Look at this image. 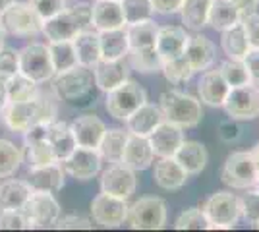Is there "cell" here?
Instances as JSON below:
<instances>
[{
  "instance_id": "d6986e66",
  "label": "cell",
  "mask_w": 259,
  "mask_h": 232,
  "mask_svg": "<svg viewBox=\"0 0 259 232\" xmlns=\"http://www.w3.org/2000/svg\"><path fill=\"white\" fill-rule=\"evenodd\" d=\"M153 159H155V153H153L149 137L138 135V133H128L120 163L130 166L132 170H147L153 165Z\"/></svg>"
},
{
  "instance_id": "bcb514c9",
  "label": "cell",
  "mask_w": 259,
  "mask_h": 232,
  "mask_svg": "<svg viewBox=\"0 0 259 232\" xmlns=\"http://www.w3.org/2000/svg\"><path fill=\"white\" fill-rule=\"evenodd\" d=\"M240 199V211H242V219L248 224H255L259 222V192H246Z\"/></svg>"
},
{
  "instance_id": "f1b7e54d",
  "label": "cell",
  "mask_w": 259,
  "mask_h": 232,
  "mask_svg": "<svg viewBox=\"0 0 259 232\" xmlns=\"http://www.w3.org/2000/svg\"><path fill=\"white\" fill-rule=\"evenodd\" d=\"M74 49H76L77 64L93 68L101 60L99 31H95V29H83L81 33H77L76 39H74Z\"/></svg>"
},
{
  "instance_id": "3957f363",
  "label": "cell",
  "mask_w": 259,
  "mask_h": 232,
  "mask_svg": "<svg viewBox=\"0 0 259 232\" xmlns=\"http://www.w3.org/2000/svg\"><path fill=\"white\" fill-rule=\"evenodd\" d=\"M159 107H161L164 120L172 122L180 128H195L201 118H203V107L201 101L195 99L194 95L184 93V91H164L159 99Z\"/></svg>"
},
{
  "instance_id": "4316f807",
  "label": "cell",
  "mask_w": 259,
  "mask_h": 232,
  "mask_svg": "<svg viewBox=\"0 0 259 232\" xmlns=\"http://www.w3.org/2000/svg\"><path fill=\"white\" fill-rule=\"evenodd\" d=\"M164 120L161 107L153 105V103H143L138 111L134 112L126 120V130L130 133H138V135H147Z\"/></svg>"
},
{
  "instance_id": "1f68e13d",
  "label": "cell",
  "mask_w": 259,
  "mask_h": 232,
  "mask_svg": "<svg viewBox=\"0 0 259 232\" xmlns=\"http://www.w3.org/2000/svg\"><path fill=\"white\" fill-rule=\"evenodd\" d=\"M33 190L25 180H6L0 184V211L22 209Z\"/></svg>"
},
{
  "instance_id": "484cf974",
  "label": "cell",
  "mask_w": 259,
  "mask_h": 232,
  "mask_svg": "<svg viewBox=\"0 0 259 232\" xmlns=\"http://www.w3.org/2000/svg\"><path fill=\"white\" fill-rule=\"evenodd\" d=\"M47 142L53 147L56 159L62 163L64 159H68L72 151L77 147L74 132H72V126L64 120H54L49 124V130H47Z\"/></svg>"
},
{
  "instance_id": "d590c367",
  "label": "cell",
  "mask_w": 259,
  "mask_h": 232,
  "mask_svg": "<svg viewBox=\"0 0 259 232\" xmlns=\"http://www.w3.org/2000/svg\"><path fill=\"white\" fill-rule=\"evenodd\" d=\"M128 130H122V128L105 130V135H103V140H101V144L97 147L103 161H108L110 165L122 161V153H124V145H126V140H128Z\"/></svg>"
},
{
  "instance_id": "e0dca14e",
  "label": "cell",
  "mask_w": 259,
  "mask_h": 232,
  "mask_svg": "<svg viewBox=\"0 0 259 232\" xmlns=\"http://www.w3.org/2000/svg\"><path fill=\"white\" fill-rule=\"evenodd\" d=\"M93 70V77H95V85L101 91L108 93L110 89L118 87L120 83H124L130 77V64L128 58H118V60H105L101 58Z\"/></svg>"
},
{
  "instance_id": "6da1fadb",
  "label": "cell",
  "mask_w": 259,
  "mask_h": 232,
  "mask_svg": "<svg viewBox=\"0 0 259 232\" xmlns=\"http://www.w3.org/2000/svg\"><path fill=\"white\" fill-rule=\"evenodd\" d=\"M58 107L56 101L47 95L43 91H39L33 99L20 101V103H12L8 101L6 107L0 112V118L4 122V126L12 132H27L33 124H51L56 120Z\"/></svg>"
},
{
  "instance_id": "11a10c76",
  "label": "cell",
  "mask_w": 259,
  "mask_h": 232,
  "mask_svg": "<svg viewBox=\"0 0 259 232\" xmlns=\"http://www.w3.org/2000/svg\"><path fill=\"white\" fill-rule=\"evenodd\" d=\"M244 62L248 66L251 83L259 85V49H249L248 55L244 56Z\"/></svg>"
},
{
  "instance_id": "8992f818",
  "label": "cell",
  "mask_w": 259,
  "mask_h": 232,
  "mask_svg": "<svg viewBox=\"0 0 259 232\" xmlns=\"http://www.w3.org/2000/svg\"><path fill=\"white\" fill-rule=\"evenodd\" d=\"M203 213L209 221V230H228L234 228L242 219L240 199L230 192H215L203 203Z\"/></svg>"
},
{
  "instance_id": "7402d4cb",
  "label": "cell",
  "mask_w": 259,
  "mask_h": 232,
  "mask_svg": "<svg viewBox=\"0 0 259 232\" xmlns=\"http://www.w3.org/2000/svg\"><path fill=\"white\" fill-rule=\"evenodd\" d=\"M188 41H190V35L186 33L184 27L164 25V27H159L155 49H157V53H159L162 62H166V60L182 56L186 47H188Z\"/></svg>"
},
{
  "instance_id": "603a6c76",
  "label": "cell",
  "mask_w": 259,
  "mask_h": 232,
  "mask_svg": "<svg viewBox=\"0 0 259 232\" xmlns=\"http://www.w3.org/2000/svg\"><path fill=\"white\" fill-rule=\"evenodd\" d=\"M190 174L184 170L180 163L174 159V157H164V159H159L155 163V168H153V180L155 184L161 190H166V192H174V190H180L186 186Z\"/></svg>"
},
{
  "instance_id": "d6a6232c",
  "label": "cell",
  "mask_w": 259,
  "mask_h": 232,
  "mask_svg": "<svg viewBox=\"0 0 259 232\" xmlns=\"http://www.w3.org/2000/svg\"><path fill=\"white\" fill-rule=\"evenodd\" d=\"M126 33H128L130 51L132 49H155L157 33H159V23L149 20H140V22L126 23Z\"/></svg>"
},
{
  "instance_id": "d4e9b609",
  "label": "cell",
  "mask_w": 259,
  "mask_h": 232,
  "mask_svg": "<svg viewBox=\"0 0 259 232\" xmlns=\"http://www.w3.org/2000/svg\"><path fill=\"white\" fill-rule=\"evenodd\" d=\"M184 58L190 62L194 74L205 72L207 68H211V64L215 62L217 47L211 39H207L203 35H194L188 41V47L184 51Z\"/></svg>"
},
{
  "instance_id": "ee69618b",
  "label": "cell",
  "mask_w": 259,
  "mask_h": 232,
  "mask_svg": "<svg viewBox=\"0 0 259 232\" xmlns=\"http://www.w3.org/2000/svg\"><path fill=\"white\" fill-rule=\"evenodd\" d=\"M161 72L162 76L166 77V81H170V83H184V81L192 79V76H194V70L190 66V62L184 58V55L162 62Z\"/></svg>"
},
{
  "instance_id": "8fae6325",
  "label": "cell",
  "mask_w": 259,
  "mask_h": 232,
  "mask_svg": "<svg viewBox=\"0 0 259 232\" xmlns=\"http://www.w3.org/2000/svg\"><path fill=\"white\" fill-rule=\"evenodd\" d=\"M22 211L27 217L31 228H54L56 221L62 215L58 201L49 192H33Z\"/></svg>"
},
{
  "instance_id": "8d00e7d4",
  "label": "cell",
  "mask_w": 259,
  "mask_h": 232,
  "mask_svg": "<svg viewBox=\"0 0 259 232\" xmlns=\"http://www.w3.org/2000/svg\"><path fill=\"white\" fill-rule=\"evenodd\" d=\"M39 93V83L33 81L31 77L23 76L22 72L14 74L6 79V95L12 103H20V101H29Z\"/></svg>"
},
{
  "instance_id": "74e56055",
  "label": "cell",
  "mask_w": 259,
  "mask_h": 232,
  "mask_svg": "<svg viewBox=\"0 0 259 232\" xmlns=\"http://www.w3.org/2000/svg\"><path fill=\"white\" fill-rule=\"evenodd\" d=\"M128 64L132 70L140 74H151V72H161L162 60L157 49H132L128 53Z\"/></svg>"
},
{
  "instance_id": "ab89813d",
  "label": "cell",
  "mask_w": 259,
  "mask_h": 232,
  "mask_svg": "<svg viewBox=\"0 0 259 232\" xmlns=\"http://www.w3.org/2000/svg\"><path fill=\"white\" fill-rule=\"evenodd\" d=\"M23 163V151L8 140H0V178L16 174Z\"/></svg>"
},
{
  "instance_id": "f5cc1de1",
  "label": "cell",
  "mask_w": 259,
  "mask_h": 232,
  "mask_svg": "<svg viewBox=\"0 0 259 232\" xmlns=\"http://www.w3.org/2000/svg\"><path fill=\"white\" fill-rule=\"evenodd\" d=\"M242 25H244L249 47L259 49V12H253V14H248L246 18H242Z\"/></svg>"
},
{
  "instance_id": "ac0fdd59",
  "label": "cell",
  "mask_w": 259,
  "mask_h": 232,
  "mask_svg": "<svg viewBox=\"0 0 259 232\" xmlns=\"http://www.w3.org/2000/svg\"><path fill=\"white\" fill-rule=\"evenodd\" d=\"M64 176L66 170L60 161H56L53 165L35 166L29 168L25 182L31 186L33 192H49V194H56L64 188Z\"/></svg>"
},
{
  "instance_id": "60d3db41",
  "label": "cell",
  "mask_w": 259,
  "mask_h": 232,
  "mask_svg": "<svg viewBox=\"0 0 259 232\" xmlns=\"http://www.w3.org/2000/svg\"><path fill=\"white\" fill-rule=\"evenodd\" d=\"M27 147V165L29 168L35 166H45L56 163V155H54L53 147L47 140H35V142H25Z\"/></svg>"
},
{
  "instance_id": "f907efd6",
  "label": "cell",
  "mask_w": 259,
  "mask_h": 232,
  "mask_svg": "<svg viewBox=\"0 0 259 232\" xmlns=\"http://www.w3.org/2000/svg\"><path fill=\"white\" fill-rule=\"evenodd\" d=\"M29 4L37 10V14L43 20L53 18V16H56L58 12H62L66 8V0H29Z\"/></svg>"
},
{
  "instance_id": "91938a15",
  "label": "cell",
  "mask_w": 259,
  "mask_h": 232,
  "mask_svg": "<svg viewBox=\"0 0 259 232\" xmlns=\"http://www.w3.org/2000/svg\"><path fill=\"white\" fill-rule=\"evenodd\" d=\"M14 2H16V0H0V14L8 10V8H10Z\"/></svg>"
},
{
  "instance_id": "e575fe53",
  "label": "cell",
  "mask_w": 259,
  "mask_h": 232,
  "mask_svg": "<svg viewBox=\"0 0 259 232\" xmlns=\"http://www.w3.org/2000/svg\"><path fill=\"white\" fill-rule=\"evenodd\" d=\"M211 2L213 0H184L182 8L178 12L184 25L192 31H201L207 25Z\"/></svg>"
},
{
  "instance_id": "94428289",
  "label": "cell",
  "mask_w": 259,
  "mask_h": 232,
  "mask_svg": "<svg viewBox=\"0 0 259 232\" xmlns=\"http://www.w3.org/2000/svg\"><path fill=\"white\" fill-rule=\"evenodd\" d=\"M4 39H6V31H4V27H2V23H0V49L4 47Z\"/></svg>"
},
{
  "instance_id": "c3c4849f",
  "label": "cell",
  "mask_w": 259,
  "mask_h": 232,
  "mask_svg": "<svg viewBox=\"0 0 259 232\" xmlns=\"http://www.w3.org/2000/svg\"><path fill=\"white\" fill-rule=\"evenodd\" d=\"M20 72V62H18V53L14 49L2 47L0 49V76L10 77Z\"/></svg>"
},
{
  "instance_id": "f35d334b",
  "label": "cell",
  "mask_w": 259,
  "mask_h": 232,
  "mask_svg": "<svg viewBox=\"0 0 259 232\" xmlns=\"http://www.w3.org/2000/svg\"><path fill=\"white\" fill-rule=\"evenodd\" d=\"M49 51H51V58H53V66L56 74L77 66L74 41H54V43H49Z\"/></svg>"
},
{
  "instance_id": "f6af8a7d",
  "label": "cell",
  "mask_w": 259,
  "mask_h": 232,
  "mask_svg": "<svg viewBox=\"0 0 259 232\" xmlns=\"http://www.w3.org/2000/svg\"><path fill=\"white\" fill-rule=\"evenodd\" d=\"M120 4H122V10H124L126 23L149 20L155 14L151 6V0H120Z\"/></svg>"
},
{
  "instance_id": "680465c9",
  "label": "cell",
  "mask_w": 259,
  "mask_h": 232,
  "mask_svg": "<svg viewBox=\"0 0 259 232\" xmlns=\"http://www.w3.org/2000/svg\"><path fill=\"white\" fill-rule=\"evenodd\" d=\"M251 153V159H253V163H255V168H257V174H259V144L249 151Z\"/></svg>"
},
{
  "instance_id": "b9f144b4",
  "label": "cell",
  "mask_w": 259,
  "mask_h": 232,
  "mask_svg": "<svg viewBox=\"0 0 259 232\" xmlns=\"http://www.w3.org/2000/svg\"><path fill=\"white\" fill-rule=\"evenodd\" d=\"M219 70H221V74H223V77L227 79V83L230 85V87H240V85H248V83H251L248 66H246L244 60L228 58V60H225V62L219 66Z\"/></svg>"
},
{
  "instance_id": "277c9868",
  "label": "cell",
  "mask_w": 259,
  "mask_h": 232,
  "mask_svg": "<svg viewBox=\"0 0 259 232\" xmlns=\"http://www.w3.org/2000/svg\"><path fill=\"white\" fill-rule=\"evenodd\" d=\"M143 103H147V91L138 81L128 77L124 83H120L118 87L110 89L107 93L105 109L112 118L126 122Z\"/></svg>"
},
{
  "instance_id": "83f0119b",
  "label": "cell",
  "mask_w": 259,
  "mask_h": 232,
  "mask_svg": "<svg viewBox=\"0 0 259 232\" xmlns=\"http://www.w3.org/2000/svg\"><path fill=\"white\" fill-rule=\"evenodd\" d=\"M174 159L180 163V166H182L190 176H194V174H199L207 166L209 153H207V149L203 144L184 140V144L180 145L178 151L174 153Z\"/></svg>"
},
{
  "instance_id": "9c48e42d",
  "label": "cell",
  "mask_w": 259,
  "mask_h": 232,
  "mask_svg": "<svg viewBox=\"0 0 259 232\" xmlns=\"http://www.w3.org/2000/svg\"><path fill=\"white\" fill-rule=\"evenodd\" d=\"M18 62H20V72L23 76L31 77L37 83H47L54 77V66L49 44L31 43L18 51Z\"/></svg>"
},
{
  "instance_id": "5b68a950",
  "label": "cell",
  "mask_w": 259,
  "mask_h": 232,
  "mask_svg": "<svg viewBox=\"0 0 259 232\" xmlns=\"http://www.w3.org/2000/svg\"><path fill=\"white\" fill-rule=\"evenodd\" d=\"M134 230H161L166 224V203L155 196H145L128 205L126 222Z\"/></svg>"
},
{
  "instance_id": "4fadbf2b",
  "label": "cell",
  "mask_w": 259,
  "mask_h": 232,
  "mask_svg": "<svg viewBox=\"0 0 259 232\" xmlns=\"http://www.w3.org/2000/svg\"><path fill=\"white\" fill-rule=\"evenodd\" d=\"M128 215V199L116 198L101 192L91 201V217L93 221L105 228H118L126 222Z\"/></svg>"
},
{
  "instance_id": "816d5d0a",
  "label": "cell",
  "mask_w": 259,
  "mask_h": 232,
  "mask_svg": "<svg viewBox=\"0 0 259 232\" xmlns=\"http://www.w3.org/2000/svg\"><path fill=\"white\" fill-rule=\"evenodd\" d=\"M54 228H64V230H91L93 228V222L85 219V217H79V215H66L56 221Z\"/></svg>"
},
{
  "instance_id": "ba28073f",
  "label": "cell",
  "mask_w": 259,
  "mask_h": 232,
  "mask_svg": "<svg viewBox=\"0 0 259 232\" xmlns=\"http://www.w3.org/2000/svg\"><path fill=\"white\" fill-rule=\"evenodd\" d=\"M95 83V77H93V70L87 66H77L70 68L66 72H58L53 77V91L58 99L62 101H79L83 99L87 93L91 91Z\"/></svg>"
},
{
  "instance_id": "cb8c5ba5",
  "label": "cell",
  "mask_w": 259,
  "mask_h": 232,
  "mask_svg": "<svg viewBox=\"0 0 259 232\" xmlns=\"http://www.w3.org/2000/svg\"><path fill=\"white\" fill-rule=\"evenodd\" d=\"M70 126L76 137V144L79 147H89V149H97L107 130L105 122L95 114H81Z\"/></svg>"
},
{
  "instance_id": "2e32d148",
  "label": "cell",
  "mask_w": 259,
  "mask_h": 232,
  "mask_svg": "<svg viewBox=\"0 0 259 232\" xmlns=\"http://www.w3.org/2000/svg\"><path fill=\"white\" fill-rule=\"evenodd\" d=\"M184 128L176 126L172 122L162 120L151 133H149V142H151L153 153L159 159L164 157H174L178 151V147L184 144Z\"/></svg>"
},
{
  "instance_id": "7bdbcfd3",
  "label": "cell",
  "mask_w": 259,
  "mask_h": 232,
  "mask_svg": "<svg viewBox=\"0 0 259 232\" xmlns=\"http://www.w3.org/2000/svg\"><path fill=\"white\" fill-rule=\"evenodd\" d=\"M174 228L176 230H209V221H207L203 209L188 207L176 217Z\"/></svg>"
},
{
  "instance_id": "30bf717a",
  "label": "cell",
  "mask_w": 259,
  "mask_h": 232,
  "mask_svg": "<svg viewBox=\"0 0 259 232\" xmlns=\"http://www.w3.org/2000/svg\"><path fill=\"white\" fill-rule=\"evenodd\" d=\"M257 178V168H255V163H253L249 151H234L227 157L223 172H221V180H223V184H227L228 188H253Z\"/></svg>"
},
{
  "instance_id": "681fc988",
  "label": "cell",
  "mask_w": 259,
  "mask_h": 232,
  "mask_svg": "<svg viewBox=\"0 0 259 232\" xmlns=\"http://www.w3.org/2000/svg\"><path fill=\"white\" fill-rule=\"evenodd\" d=\"M238 122L240 120H236V118H227V120H223L219 124L217 133H219L221 142H225V144H236L238 140L242 137V126Z\"/></svg>"
},
{
  "instance_id": "7a4b0ae2",
  "label": "cell",
  "mask_w": 259,
  "mask_h": 232,
  "mask_svg": "<svg viewBox=\"0 0 259 232\" xmlns=\"http://www.w3.org/2000/svg\"><path fill=\"white\" fill-rule=\"evenodd\" d=\"M91 27V6L87 2H77L72 8L66 6L56 16L45 20L43 35L49 43L54 41H74L77 33Z\"/></svg>"
},
{
  "instance_id": "ffe728a7",
  "label": "cell",
  "mask_w": 259,
  "mask_h": 232,
  "mask_svg": "<svg viewBox=\"0 0 259 232\" xmlns=\"http://www.w3.org/2000/svg\"><path fill=\"white\" fill-rule=\"evenodd\" d=\"M126 25L120 0H95L91 6V27L95 31H108Z\"/></svg>"
},
{
  "instance_id": "9f6ffc18",
  "label": "cell",
  "mask_w": 259,
  "mask_h": 232,
  "mask_svg": "<svg viewBox=\"0 0 259 232\" xmlns=\"http://www.w3.org/2000/svg\"><path fill=\"white\" fill-rule=\"evenodd\" d=\"M232 2L236 4V8L240 10L242 18H246L248 14L257 12V8H259V0H232Z\"/></svg>"
},
{
  "instance_id": "be15d7a7",
  "label": "cell",
  "mask_w": 259,
  "mask_h": 232,
  "mask_svg": "<svg viewBox=\"0 0 259 232\" xmlns=\"http://www.w3.org/2000/svg\"><path fill=\"white\" fill-rule=\"evenodd\" d=\"M253 228H257V230H259V222H255V224H253Z\"/></svg>"
},
{
  "instance_id": "4dcf8cb0",
  "label": "cell",
  "mask_w": 259,
  "mask_h": 232,
  "mask_svg": "<svg viewBox=\"0 0 259 232\" xmlns=\"http://www.w3.org/2000/svg\"><path fill=\"white\" fill-rule=\"evenodd\" d=\"M101 39V58L105 60H118L126 58L130 53V41L126 33V25L118 29H108L99 33Z\"/></svg>"
},
{
  "instance_id": "6125c7cd",
  "label": "cell",
  "mask_w": 259,
  "mask_h": 232,
  "mask_svg": "<svg viewBox=\"0 0 259 232\" xmlns=\"http://www.w3.org/2000/svg\"><path fill=\"white\" fill-rule=\"evenodd\" d=\"M253 188H255L259 192V178H257V182H255V186H253Z\"/></svg>"
},
{
  "instance_id": "7dc6e473",
  "label": "cell",
  "mask_w": 259,
  "mask_h": 232,
  "mask_svg": "<svg viewBox=\"0 0 259 232\" xmlns=\"http://www.w3.org/2000/svg\"><path fill=\"white\" fill-rule=\"evenodd\" d=\"M0 228L4 230H31V224L22 209L2 211L0 215Z\"/></svg>"
},
{
  "instance_id": "44dd1931",
  "label": "cell",
  "mask_w": 259,
  "mask_h": 232,
  "mask_svg": "<svg viewBox=\"0 0 259 232\" xmlns=\"http://www.w3.org/2000/svg\"><path fill=\"white\" fill-rule=\"evenodd\" d=\"M228 91H230V85L223 77L221 70H209L207 68L199 77V81H197L199 101L209 105V107H223L228 97Z\"/></svg>"
},
{
  "instance_id": "6f0895ef",
  "label": "cell",
  "mask_w": 259,
  "mask_h": 232,
  "mask_svg": "<svg viewBox=\"0 0 259 232\" xmlns=\"http://www.w3.org/2000/svg\"><path fill=\"white\" fill-rule=\"evenodd\" d=\"M6 79H8V77L0 76V112H2V109L6 107V103H8V95H6Z\"/></svg>"
},
{
  "instance_id": "f546056e",
  "label": "cell",
  "mask_w": 259,
  "mask_h": 232,
  "mask_svg": "<svg viewBox=\"0 0 259 232\" xmlns=\"http://www.w3.org/2000/svg\"><path fill=\"white\" fill-rule=\"evenodd\" d=\"M240 22H242V14L232 0H213L211 2L207 25H211L215 31L223 33L225 29H230L232 25Z\"/></svg>"
},
{
  "instance_id": "836d02e7",
  "label": "cell",
  "mask_w": 259,
  "mask_h": 232,
  "mask_svg": "<svg viewBox=\"0 0 259 232\" xmlns=\"http://www.w3.org/2000/svg\"><path fill=\"white\" fill-rule=\"evenodd\" d=\"M221 49L228 58H236V60H244V56L248 55V51L251 49L248 43V37L244 31L242 22L232 25L230 29H225L221 35Z\"/></svg>"
},
{
  "instance_id": "db71d44e",
  "label": "cell",
  "mask_w": 259,
  "mask_h": 232,
  "mask_svg": "<svg viewBox=\"0 0 259 232\" xmlns=\"http://www.w3.org/2000/svg\"><path fill=\"white\" fill-rule=\"evenodd\" d=\"M184 0H151V6L155 14H162V16H170V14H178L182 8Z\"/></svg>"
},
{
  "instance_id": "9a60e30c",
  "label": "cell",
  "mask_w": 259,
  "mask_h": 232,
  "mask_svg": "<svg viewBox=\"0 0 259 232\" xmlns=\"http://www.w3.org/2000/svg\"><path fill=\"white\" fill-rule=\"evenodd\" d=\"M66 174H70L76 180H91L101 172L103 166V157L99 149H89V147H79L72 151V155L62 161Z\"/></svg>"
},
{
  "instance_id": "7c38bea8",
  "label": "cell",
  "mask_w": 259,
  "mask_h": 232,
  "mask_svg": "<svg viewBox=\"0 0 259 232\" xmlns=\"http://www.w3.org/2000/svg\"><path fill=\"white\" fill-rule=\"evenodd\" d=\"M230 118L253 120L259 116V85L248 83L240 87H230L228 97L223 105Z\"/></svg>"
},
{
  "instance_id": "5bb4252c",
  "label": "cell",
  "mask_w": 259,
  "mask_h": 232,
  "mask_svg": "<svg viewBox=\"0 0 259 232\" xmlns=\"http://www.w3.org/2000/svg\"><path fill=\"white\" fill-rule=\"evenodd\" d=\"M138 180H136V170L122 163H112L101 176V192L116 196L122 199H130L136 192Z\"/></svg>"
},
{
  "instance_id": "52a82bcc",
  "label": "cell",
  "mask_w": 259,
  "mask_h": 232,
  "mask_svg": "<svg viewBox=\"0 0 259 232\" xmlns=\"http://www.w3.org/2000/svg\"><path fill=\"white\" fill-rule=\"evenodd\" d=\"M0 23L4 31L18 37H33L43 33L45 20L37 14L29 2H14L6 12L0 14Z\"/></svg>"
}]
</instances>
